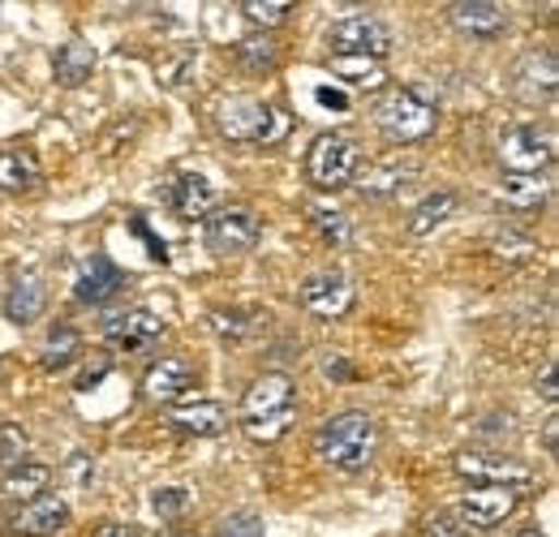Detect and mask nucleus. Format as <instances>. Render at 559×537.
Here are the masks:
<instances>
[{"mask_svg": "<svg viewBox=\"0 0 559 537\" xmlns=\"http://www.w3.org/2000/svg\"><path fill=\"white\" fill-rule=\"evenodd\" d=\"M297 301L314 319H341V314H349L353 306V279L345 271H314V275L301 279Z\"/></svg>", "mask_w": 559, "mask_h": 537, "instance_id": "obj_8", "label": "nucleus"}, {"mask_svg": "<svg viewBox=\"0 0 559 537\" xmlns=\"http://www.w3.org/2000/svg\"><path fill=\"white\" fill-rule=\"evenodd\" d=\"M48 481H52V469H48V465H35V461H26V465H17V469L4 473V494L26 503V499L44 494V490H48Z\"/></svg>", "mask_w": 559, "mask_h": 537, "instance_id": "obj_25", "label": "nucleus"}, {"mask_svg": "<svg viewBox=\"0 0 559 537\" xmlns=\"http://www.w3.org/2000/svg\"><path fill=\"white\" fill-rule=\"evenodd\" d=\"M121 284H126V275H121V267H117L112 259L91 254V259L82 263V271H78V279H73V297H78L82 306H99V301H108Z\"/></svg>", "mask_w": 559, "mask_h": 537, "instance_id": "obj_18", "label": "nucleus"}, {"mask_svg": "<svg viewBox=\"0 0 559 537\" xmlns=\"http://www.w3.org/2000/svg\"><path fill=\"white\" fill-rule=\"evenodd\" d=\"M374 452H379V426L361 408L332 413L314 430V456L323 465H332V469H345V473L366 469L374 461Z\"/></svg>", "mask_w": 559, "mask_h": 537, "instance_id": "obj_1", "label": "nucleus"}, {"mask_svg": "<svg viewBox=\"0 0 559 537\" xmlns=\"http://www.w3.org/2000/svg\"><path fill=\"white\" fill-rule=\"evenodd\" d=\"M456 473L469 477L474 486H512V490H525L534 481L530 465H516L512 456H490V452H465V456H456Z\"/></svg>", "mask_w": 559, "mask_h": 537, "instance_id": "obj_11", "label": "nucleus"}, {"mask_svg": "<svg viewBox=\"0 0 559 537\" xmlns=\"http://www.w3.org/2000/svg\"><path fill=\"white\" fill-rule=\"evenodd\" d=\"M418 177V164L414 159H401V155H388V159H374L357 172V190L370 194V199H388L396 190H405L409 181Z\"/></svg>", "mask_w": 559, "mask_h": 537, "instance_id": "obj_17", "label": "nucleus"}, {"mask_svg": "<svg viewBox=\"0 0 559 537\" xmlns=\"http://www.w3.org/2000/svg\"><path fill=\"white\" fill-rule=\"evenodd\" d=\"M211 323H215V332H233V336H241V332L250 327L241 314H224V310H215V314H211Z\"/></svg>", "mask_w": 559, "mask_h": 537, "instance_id": "obj_37", "label": "nucleus"}, {"mask_svg": "<svg viewBox=\"0 0 559 537\" xmlns=\"http://www.w3.org/2000/svg\"><path fill=\"white\" fill-rule=\"evenodd\" d=\"M314 99H319V104H328V108H345V95H341V91H328V86H319V91H314Z\"/></svg>", "mask_w": 559, "mask_h": 537, "instance_id": "obj_40", "label": "nucleus"}, {"mask_svg": "<svg viewBox=\"0 0 559 537\" xmlns=\"http://www.w3.org/2000/svg\"><path fill=\"white\" fill-rule=\"evenodd\" d=\"M328 69H332L341 82H349V86H366V91H370V86H383V77H388L379 61H366V57H332Z\"/></svg>", "mask_w": 559, "mask_h": 537, "instance_id": "obj_27", "label": "nucleus"}, {"mask_svg": "<svg viewBox=\"0 0 559 537\" xmlns=\"http://www.w3.org/2000/svg\"><path fill=\"white\" fill-rule=\"evenodd\" d=\"M52 69H57V82H61V86H82V82L95 73V48L82 44V39H70V44L57 48Z\"/></svg>", "mask_w": 559, "mask_h": 537, "instance_id": "obj_23", "label": "nucleus"}, {"mask_svg": "<svg viewBox=\"0 0 559 537\" xmlns=\"http://www.w3.org/2000/svg\"><path fill=\"white\" fill-rule=\"evenodd\" d=\"M44 301H48V293H44V279L39 275H13V284H9V297H4V314L17 323V327H26V323H35L39 314H44Z\"/></svg>", "mask_w": 559, "mask_h": 537, "instance_id": "obj_22", "label": "nucleus"}, {"mask_svg": "<svg viewBox=\"0 0 559 537\" xmlns=\"http://www.w3.org/2000/svg\"><path fill=\"white\" fill-rule=\"evenodd\" d=\"M78 348H82V339L73 332L70 323H57L48 339H44V366L48 370H61V366H70L73 357H78Z\"/></svg>", "mask_w": 559, "mask_h": 537, "instance_id": "obj_28", "label": "nucleus"}, {"mask_svg": "<svg viewBox=\"0 0 559 537\" xmlns=\"http://www.w3.org/2000/svg\"><path fill=\"white\" fill-rule=\"evenodd\" d=\"M323 370H328V374H336V379H345V374H349V366H345L341 357H328V361H323Z\"/></svg>", "mask_w": 559, "mask_h": 537, "instance_id": "obj_41", "label": "nucleus"}, {"mask_svg": "<svg viewBox=\"0 0 559 537\" xmlns=\"http://www.w3.org/2000/svg\"><path fill=\"white\" fill-rule=\"evenodd\" d=\"M26 452H31V439L22 434V426H0V465L17 469L26 465Z\"/></svg>", "mask_w": 559, "mask_h": 537, "instance_id": "obj_30", "label": "nucleus"}, {"mask_svg": "<svg viewBox=\"0 0 559 537\" xmlns=\"http://www.w3.org/2000/svg\"><path fill=\"white\" fill-rule=\"evenodd\" d=\"M168 426L190 439H211L228 426V413L219 401H177L168 404Z\"/></svg>", "mask_w": 559, "mask_h": 537, "instance_id": "obj_16", "label": "nucleus"}, {"mask_svg": "<svg viewBox=\"0 0 559 537\" xmlns=\"http://www.w3.org/2000/svg\"><path fill=\"white\" fill-rule=\"evenodd\" d=\"M534 250V241L530 237H516V232H503V237H495V254H508V259H525Z\"/></svg>", "mask_w": 559, "mask_h": 537, "instance_id": "obj_36", "label": "nucleus"}, {"mask_svg": "<svg viewBox=\"0 0 559 537\" xmlns=\"http://www.w3.org/2000/svg\"><path fill=\"white\" fill-rule=\"evenodd\" d=\"M426 537H474V529L448 508V512H435V516L426 521Z\"/></svg>", "mask_w": 559, "mask_h": 537, "instance_id": "obj_32", "label": "nucleus"}, {"mask_svg": "<svg viewBox=\"0 0 559 537\" xmlns=\"http://www.w3.org/2000/svg\"><path fill=\"white\" fill-rule=\"evenodd\" d=\"M538 392H543V401H556V361H547V370H543V383H538Z\"/></svg>", "mask_w": 559, "mask_h": 537, "instance_id": "obj_39", "label": "nucleus"}, {"mask_svg": "<svg viewBox=\"0 0 559 537\" xmlns=\"http://www.w3.org/2000/svg\"><path fill=\"white\" fill-rule=\"evenodd\" d=\"M328 44L336 57H366V61H383L392 52V26L370 17V13H353L345 22H336L328 31Z\"/></svg>", "mask_w": 559, "mask_h": 537, "instance_id": "obj_6", "label": "nucleus"}, {"mask_svg": "<svg viewBox=\"0 0 559 537\" xmlns=\"http://www.w3.org/2000/svg\"><path fill=\"white\" fill-rule=\"evenodd\" d=\"M551 194V172L547 177H503L499 181V199L508 206H543Z\"/></svg>", "mask_w": 559, "mask_h": 537, "instance_id": "obj_24", "label": "nucleus"}, {"mask_svg": "<svg viewBox=\"0 0 559 537\" xmlns=\"http://www.w3.org/2000/svg\"><path fill=\"white\" fill-rule=\"evenodd\" d=\"M190 387H194V366H190L186 357H177V353L151 361V370L142 374V392H146L151 401L177 404Z\"/></svg>", "mask_w": 559, "mask_h": 537, "instance_id": "obj_15", "label": "nucleus"}, {"mask_svg": "<svg viewBox=\"0 0 559 537\" xmlns=\"http://www.w3.org/2000/svg\"><path fill=\"white\" fill-rule=\"evenodd\" d=\"M91 537H142L134 525H121V521H104Z\"/></svg>", "mask_w": 559, "mask_h": 537, "instance_id": "obj_38", "label": "nucleus"}, {"mask_svg": "<svg viewBox=\"0 0 559 537\" xmlns=\"http://www.w3.org/2000/svg\"><path fill=\"white\" fill-rule=\"evenodd\" d=\"M219 537H263V521L254 512H233L224 525H219Z\"/></svg>", "mask_w": 559, "mask_h": 537, "instance_id": "obj_34", "label": "nucleus"}, {"mask_svg": "<svg viewBox=\"0 0 559 537\" xmlns=\"http://www.w3.org/2000/svg\"><path fill=\"white\" fill-rule=\"evenodd\" d=\"M448 13L456 22V31L474 35V39H495L508 26V9L495 0H456V4H448Z\"/></svg>", "mask_w": 559, "mask_h": 537, "instance_id": "obj_20", "label": "nucleus"}, {"mask_svg": "<svg viewBox=\"0 0 559 537\" xmlns=\"http://www.w3.org/2000/svg\"><path fill=\"white\" fill-rule=\"evenodd\" d=\"M164 199H168V206H173L181 219H207L211 211H215V190H211L207 177H199V172L173 177L168 190H164Z\"/></svg>", "mask_w": 559, "mask_h": 537, "instance_id": "obj_19", "label": "nucleus"}, {"mask_svg": "<svg viewBox=\"0 0 559 537\" xmlns=\"http://www.w3.org/2000/svg\"><path fill=\"white\" fill-rule=\"evenodd\" d=\"M237 52H241V61H246V65H254V69L276 65V44H272V39H246Z\"/></svg>", "mask_w": 559, "mask_h": 537, "instance_id": "obj_33", "label": "nucleus"}, {"mask_svg": "<svg viewBox=\"0 0 559 537\" xmlns=\"http://www.w3.org/2000/svg\"><path fill=\"white\" fill-rule=\"evenodd\" d=\"M70 525V503L57 494H35L17 512H9V529L17 537H48Z\"/></svg>", "mask_w": 559, "mask_h": 537, "instance_id": "obj_13", "label": "nucleus"}, {"mask_svg": "<svg viewBox=\"0 0 559 537\" xmlns=\"http://www.w3.org/2000/svg\"><path fill=\"white\" fill-rule=\"evenodd\" d=\"M556 82H559L556 48L525 52V57L512 65V91H516V99H525V104H551V99H556Z\"/></svg>", "mask_w": 559, "mask_h": 537, "instance_id": "obj_10", "label": "nucleus"}, {"mask_svg": "<svg viewBox=\"0 0 559 537\" xmlns=\"http://www.w3.org/2000/svg\"><path fill=\"white\" fill-rule=\"evenodd\" d=\"M357 172V142L349 134H319L306 155V177L319 190H341Z\"/></svg>", "mask_w": 559, "mask_h": 537, "instance_id": "obj_5", "label": "nucleus"}, {"mask_svg": "<svg viewBox=\"0 0 559 537\" xmlns=\"http://www.w3.org/2000/svg\"><path fill=\"white\" fill-rule=\"evenodd\" d=\"M39 181H44V168H39V155L31 146H4L0 151V190L4 194L35 190Z\"/></svg>", "mask_w": 559, "mask_h": 537, "instance_id": "obj_21", "label": "nucleus"}, {"mask_svg": "<svg viewBox=\"0 0 559 537\" xmlns=\"http://www.w3.org/2000/svg\"><path fill=\"white\" fill-rule=\"evenodd\" d=\"M516 508H521V490H512V486H474L452 512H456L465 525H474V529H495V525H503Z\"/></svg>", "mask_w": 559, "mask_h": 537, "instance_id": "obj_9", "label": "nucleus"}, {"mask_svg": "<svg viewBox=\"0 0 559 537\" xmlns=\"http://www.w3.org/2000/svg\"><path fill=\"white\" fill-rule=\"evenodd\" d=\"M219 130L237 142H267V138H276V108H267L259 99H233L219 112Z\"/></svg>", "mask_w": 559, "mask_h": 537, "instance_id": "obj_14", "label": "nucleus"}, {"mask_svg": "<svg viewBox=\"0 0 559 537\" xmlns=\"http://www.w3.org/2000/svg\"><path fill=\"white\" fill-rule=\"evenodd\" d=\"M186 503H190V490H181V486H168V490H155V494H151V508H155L159 516H177Z\"/></svg>", "mask_w": 559, "mask_h": 537, "instance_id": "obj_35", "label": "nucleus"}, {"mask_svg": "<svg viewBox=\"0 0 559 537\" xmlns=\"http://www.w3.org/2000/svg\"><path fill=\"white\" fill-rule=\"evenodd\" d=\"M547 452H551V456H556V417H551V421H547Z\"/></svg>", "mask_w": 559, "mask_h": 537, "instance_id": "obj_42", "label": "nucleus"}, {"mask_svg": "<svg viewBox=\"0 0 559 537\" xmlns=\"http://www.w3.org/2000/svg\"><path fill=\"white\" fill-rule=\"evenodd\" d=\"M310 219H314L319 232L332 237V241H345V237H349V224H345V215H341L336 206H319V202H314V206H310Z\"/></svg>", "mask_w": 559, "mask_h": 537, "instance_id": "obj_31", "label": "nucleus"}, {"mask_svg": "<svg viewBox=\"0 0 559 537\" xmlns=\"http://www.w3.org/2000/svg\"><path fill=\"white\" fill-rule=\"evenodd\" d=\"M452 211H456V199H452L448 190L426 194V199L409 211V232H414V237H426V232H430V228H439V224H443Z\"/></svg>", "mask_w": 559, "mask_h": 537, "instance_id": "obj_26", "label": "nucleus"}, {"mask_svg": "<svg viewBox=\"0 0 559 537\" xmlns=\"http://www.w3.org/2000/svg\"><path fill=\"white\" fill-rule=\"evenodd\" d=\"M159 336H164V319L146 306H130L104 319V339L117 348H151L159 344Z\"/></svg>", "mask_w": 559, "mask_h": 537, "instance_id": "obj_12", "label": "nucleus"}, {"mask_svg": "<svg viewBox=\"0 0 559 537\" xmlns=\"http://www.w3.org/2000/svg\"><path fill=\"white\" fill-rule=\"evenodd\" d=\"M435 121H439V108L435 99L421 91V86H401V91H388L379 104H374V126L383 130L388 142H421V138L435 134Z\"/></svg>", "mask_w": 559, "mask_h": 537, "instance_id": "obj_3", "label": "nucleus"}, {"mask_svg": "<svg viewBox=\"0 0 559 537\" xmlns=\"http://www.w3.org/2000/svg\"><path fill=\"white\" fill-rule=\"evenodd\" d=\"M516 537H543L538 529H525V534H516Z\"/></svg>", "mask_w": 559, "mask_h": 537, "instance_id": "obj_43", "label": "nucleus"}, {"mask_svg": "<svg viewBox=\"0 0 559 537\" xmlns=\"http://www.w3.org/2000/svg\"><path fill=\"white\" fill-rule=\"evenodd\" d=\"M556 164V134L547 126H512L499 138L503 177H547Z\"/></svg>", "mask_w": 559, "mask_h": 537, "instance_id": "obj_4", "label": "nucleus"}, {"mask_svg": "<svg viewBox=\"0 0 559 537\" xmlns=\"http://www.w3.org/2000/svg\"><path fill=\"white\" fill-rule=\"evenodd\" d=\"M297 421V387L288 374L267 370L250 383L246 401H241V430L254 443H280Z\"/></svg>", "mask_w": 559, "mask_h": 537, "instance_id": "obj_2", "label": "nucleus"}, {"mask_svg": "<svg viewBox=\"0 0 559 537\" xmlns=\"http://www.w3.org/2000/svg\"><path fill=\"white\" fill-rule=\"evenodd\" d=\"M241 13H246L254 26H280V22H288L293 0H241Z\"/></svg>", "mask_w": 559, "mask_h": 537, "instance_id": "obj_29", "label": "nucleus"}, {"mask_svg": "<svg viewBox=\"0 0 559 537\" xmlns=\"http://www.w3.org/2000/svg\"><path fill=\"white\" fill-rule=\"evenodd\" d=\"M203 237L215 254H246L263 237V224L250 206H219L203 219Z\"/></svg>", "mask_w": 559, "mask_h": 537, "instance_id": "obj_7", "label": "nucleus"}]
</instances>
